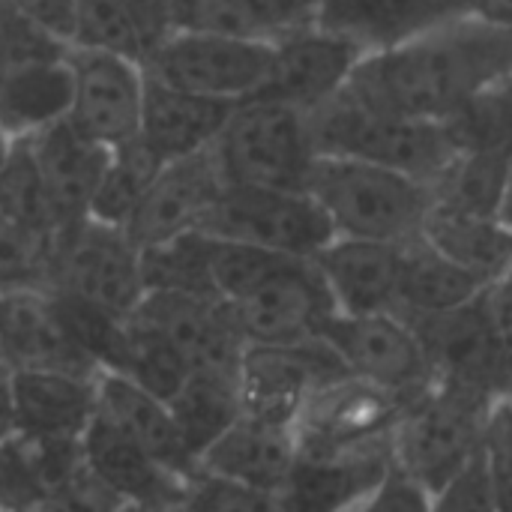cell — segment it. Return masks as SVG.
<instances>
[{"mask_svg":"<svg viewBox=\"0 0 512 512\" xmlns=\"http://www.w3.org/2000/svg\"><path fill=\"white\" fill-rule=\"evenodd\" d=\"M429 354L435 381L459 384L492 399L507 396L512 366L495 336L483 294L459 309L438 315H405Z\"/></svg>","mask_w":512,"mask_h":512,"instance_id":"14","label":"cell"},{"mask_svg":"<svg viewBox=\"0 0 512 512\" xmlns=\"http://www.w3.org/2000/svg\"><path fill=\"white\" fill-rule=\"evenodd\" d=\"M6 12H9V0H0V27H3V18H6Z\"/></svg>","mask_w":512,"mask_h":512,"instance_id":"49","label":"cell"},{"mask_svg":"<svg viewBox=\"0 0 512 512\" xmlns=\"http://www.w3.org/2000/svg\"><path fill=\"white\" fill-rule=\"evenodd\" d=\"M69 66H72L69 120L84 135H90L105 147H120L138 138L144 93H147L144 63L120 51L72 45Z\"/></svg>","mask_w":512,"mask_h":512,"instance_id":"13","label":"cell"},{"mask_svg":"<svg viewBox=\"0 0 512 512\" xmlns=\"http://www.w3.org/2000/svg\"><path fill=\"white\" fill-rule=\"evenodd\" d=\"M15 432V411H12V393H9V378H0V444L12 441Z\"/></svg>","mask_w":512,"mask_h":512,"instance_id":"46","label":"cell"},{"mask_svg":"<svg viewBox=\"0 0 512 512\" xmlns=\"http://www.w3.org/2000/svg\"><path fill=\"white\" fill-rule=\"evenodd\" d=\"M492 282L465 270L423 234L399 246V291L396 312L402 315H438L477 300Z\"/></svg>","mask_w":512,"mask_h":512,"instance_id":"29","label":"cell"},{"mask_svg":"<svg viewBox=\"0 0 512 512\" xmlns=\"http://www.w3.org/2000/svg\"><path fill=\"white\" fill-rule=\"evenodd\" d=\"M321 0H177L174 30H210L279 42L282 36L318 24Z\"/></svg>","mask_w":512,"mask_h":512,"instance_id":"30","label":"cell"},{"mask_svg":"<svg viewBox=\"0 0 512 512\" xmlns=\"http://www.w3.org/2000/svg\"><path fill=\"white\" fill-rule=\"evenodd\" d=\"M102 369L120 372L168 402L180 390V384L189 378L192 363L168 336H162L141 315L129 312L120 321V330L114 336V345Z\"/></svg>","mask_w":512,"mask_h":512,"instance_id":"33","label":"cell"},{"mask_svg":"<svg viewBox=\"0 0 512 512\" xmlns=\"http://www.w3.org/2000/svg\"><path fill=\"white\" fill-rule=\"evenodd\" d=\"M72 45L120 51L135 60H144V39L126 0H75Z\"/></svg>","mask_w":512,"mask_h":512,"instance_id":"40","label":"cell"},{"mask_svg":"<svg viewBox=\"0 0 512 512\" xmlns=\"http://www.w3.org/2000/svg\"><path fill=\"white\" fill-rule=\"evenodd\" d=\"M441 126L456 153L510 150L512 147V96L504 84H492L468 96L459 108L441 117Z\"/></svg>","mask_w":512,"mask_h":512,"instance_id":"38","label":"cell"},{"mask_svg":"<svg viewBox=\"0 0 512 512\" xmlns=\"http://www.w3.org/2000/svg\"><path fill=\"white\" fill-rule=\"evenodd\" d=\"M96 375L15 369L9 375L15 432L21 438H81L96 414Z\"/></svg>","mask_w":512,"mask_h":512,"instance_id":"24","label":"cell"},{"mask_svg":"<svg viewBox=\"0 0 512 512\" xmlns=\"http://www.w3.org/2000/svg\"><path fill=\"white\" fill-rule=\"evenodd\" d=\"M492 402L495 399L486 393L435 381L405 405L393 429V453L396 462L426 486L432 501H438L450 477L480 450Z\"/></svg>","mask_w":512,"mask_h":512,"instance_id":"6","label":"cell"},{"mask_svg":"<svg viewBox=\"0 0 512 512\" xmlns=\"http://www.w3.org/2000/svg\"><path fill=\"white\" fill-rule=\"evenodd\" d=\"M0 465H3V444H0Z\"/></svg>","mask_w":512,"mask_h":512,"instance_id":"51","label":"cell"},{"mask_svg":"<svg viewBox=\"0 0 512 512\" xmlns=\"http://www.w3.org/2000/svg\"><path fill=\"white\" fill-rule=\"evenodd\" d=\"M147 291H183L219 297L213 285V234L192 228L141 249Z\"/></svg>","mask_w":512,"mask_h":512,"instance_id":"34","label":"cell"},{"mask_svg":"<svg viewBox=\"0 0 512 512\" xmlns=\"http://www.w3.org/2000/svg\"><path fill=\"white\" fill-rule=\"evenodd\" d=\"M402 411V399L357 375L327 381L312 390L294 420L300 456H327L390 438Z\"/></svg>","mask_w":512,"mask_h":512,"instance_id":"15","label":"cell"},{"mask_svg":"<svg viewBox=\"0 0 512 512\" xmlns=\"http://www.w3.org/2000/svg\"><path fill=\"white\" fill-rule=\"evenodd\" d=\"M0 213L45 237H54L63 228V219L27 138L15 141L12 156L0 171Z\"/></svg>","mask_w":512,"mask_h":512,"instance_id":"36","label":"cell"},{"mask_svg":"<svg viewBox=\"0 0 512 512\" xmlns=\"http://www.w3.org/2000/svg\"><path fill=\"white\" fill-rule=\"evenodd\" d=\"M423 237L486 282H495L512 270V228L498 216L468 213L435 201L423 222Z\"/></svg>","mask_w":512,"mask_h":512,"instance_id":"31","label":"cell"},{"mask_svg":"<svg viewBox=\"0 0 512 512\" xmlns=\"http://www.w3.org/2000/svg\"><path fill=\"white\" fill-rule=\"evenodd\" d=\"M237 102L201 96L147 75L141 132L138 138L156 153L159 162L198 153L222 135Z\"/></svg>","mask_w":512,"mask_h":512,"instance_id":"25","label":"cell"},{"mask_svg":"<svg viewBox=\"0 0 512 512\" xmlns=\"http://www.w3.org/2000/svg\"><path fill=\"white\" fill-rule=\"evenodd\" d=\"M366 510H435V501L411 471H405L399 462H393L387 477L381 480V486L369 498Z\"/></svg>","mask_w":512,"mask_h":512,"instance_id":"43","label":"cell"},{"mask_svg":"<svg viewBox=\"0 0 512 512\" xmlns=\"http://www.w3.org/2000/svg\"><path fill=\"white\" fill-rule=\"evenodd\" d=\"M336 234L405 243L423 234V222L435 204L429 183L348 156H318L309 186Z\"/></svg>","mask_w":512,"mask_h":512,"instance_id":"2","label":"cell"},{"mask_svg":"<svg viewBox=\"0 0 512 512\" xmlns=\"http://www.w3.org/2000/svg\"><path fill=\"white\" fill-rule=\"evenodd\" d=\"M0 348L15 369H60L96 375L99 363L69 330L57 300L45 288L0 294Z\"/></svg>","mask_w":512,"mask_h":512,"instance_id":"20","label":"cell"},{"mask_svg":"<svg viewBox=\"0 0 512 512\" xmlns=\"http://www.w3.org/2000/svg\"><path fill=\"white\" fill-rule=\"evenodd\" d=\"M363 54V45L324 24L300 27L276 42L270 75L255 96L276 99L309 114L345 90Z\"/></svg>","mask_w":512,"mask_h":512,"instance_id":"17","label":"cell"},{"mask_svg":"<svg viewBox=\"0 0 512 512\" xmlns=\"http://www.w3.org/2000/svg\"><path fill=\"white\" fill-rule=\"evenodd\" d=\"M435 510H498L495 486L480 450L441 489Z\"/></svg>","mask_w":512,"mask_h":512,"instance_id":"42","label":"cell"},{"mask_svg":"<svg viewBox=\"0 0 512 512\" xmlns=\"http://www.w3.org/2000/svg\"><path fill=\"white\" fill-rule=\"evenodd\" d=\"M201 231L297 258H315L336 237L330 216L309 189L249 183H228Z\"/></svg>","mask_w":512,"mask_h":512,"instance_id":"9","label":"cell"},{"mask_svg":"<svg viewBox=\"0 0 512 512\" xmlns=\"http://www.w3.org/2000/svg\"><path fill=\"white\" fill-rule=\"evenodd\" d=\"M159 165L162 162L141 138L111 147L108 168L96 186L87 216H96V219L114 222V225H126L132 210L138 207L144 189L150 186L153 174L159 171Z\"/></svg>","mask_w":512,"mask_h":512,"instance_id":"37","label":"cell"},{"mask_svg":"<svg viewBox=\"0 0 512 512\" xmlns=\"http://www.w3.org/2000/svg\"><path fill=\"white\" fill-rule=\"evenodd\" d=\"M399 246L402 243H381V240L336 234L315 255V264L339 312L363 315V312L396 309Z\"/></svg>","mask_w":512,"mask_h":512,"instance_id":"27","label":"cell"},{"mask_svg":"<svg viewBox=\"0 0 512 512\" xmlns=\"http://www.w3.org/2000/svg\"><path fill=\"white\" fill-rule=\"evenodd\" d=\"M498 219L512 228V153H510V168H507V186H504V198H501V210H498Z\"/></svg>","mask_w":512,"mask_h":512,"instance_id":"47","label":"cell"},{"mask_svg":"<svg viewBox=\"0 0 512 512\" xmlns=\"http://www.w3.org/2000/svg\"><path fill=\"white\" fill-rule=\"evenodd\" d=\"M135 315L168 336L192 369H240L249 342L243 339L228 300L183 291H147L135 306Z\"/></svg>","mask_w":512,"mask_h":512,"instance_id":"19","label":"cell"},{"mask_svg":"<svg viewBox=\"0 0 512 512\" xmlns=\"http://www.w3.org/2000/svg\"><path fill=\"white\" fill-rule=\"evenodd\" d=\"M510 69L512 21L471 12L366 51L345 90L381 111L441 120Z\"/></svg>","mask_w":512,"mask_h":512,"instance_id":"1","label":"cell"},{"mask_svg":"<svg viewBox=\"0 0 512 512\" xmlns=\"http://www.w3.org/2000/svg\"><path fill=\"white\" fill-rule=\"evenodd\" d=\"M273 54L276 42L177 27L144 54V69L165 84L243 102L264 87Z\"/></svg>","mask_w":512,"mask_h":512,"instance_id":"8","label":"cell"},{"mask_svg":"<svg viewBox=\"0 0 512 512\" xmlns=\"http://www.w3.org/2000/svg\"><path fill=\"white\" fill-rule=\"evenodd\" d=\"M507 396H510V399H512V381H510V390H507Z\"/></svg>","mask_w":512,"mask_h":512,"instance_id":"52","label":"cell"},{"mask_svg":"<svg viewBox=\"0 0 512 512\" xmlns=\"http://www.w3.org/2000/svg\"><path fill=\"white\" fill-rule=\"evenodd\" d=\"M15 141H18V138H15V135H12V132H9V129H6V126L0 123V171H3V165L9 162V156H12V147H15Z\"/></svg>","mask_w":512,"mask_h":512,"instance_id":"48","label":"cell"},{"mask_svg":"<svg viewBox=\"0 0 512 512\" xmlns=\"http://www.w3.org/2000/svg\"><path fill=\"white\" fill-rule=\"evenodd\" d=\"M297 456L300 447L294 426L243 414L198 456V471L252 489L270 498L279 510V495L291 480Z\"/></svg>","mask_w":512,"mask_h":512,"instance_id":"22","label":"cell"},{"mask_svg":"<svg viewBox=\"0 0 512 512\" xmlns=\"http://www.w3.org/2000/svg\"><path fill=\"white\" fill-rule=\"evenodd\" d=\"M318 156H348L405 171L423 183H435L456 156L441 120H423L372 108L351 96L336 93L321 108L309 111Z\"/></svg>","mask_w":512,"mask_h":512,"instance_id":"3","label":"cell"},{"mask_svg":"<svg viewBox=\"0 0 512 512\" xmlns=\"http://www.w3.org/2000/svg\"><path fill=\"white\" fill-rule=\"evenodd\" d=\"M48 291L111 315H129L147 294L141 246L126 225L96 216L66 222L54 237Z\"/></svg>","mask_w":512,"mask_h":512,"instance_id":"7","label":"cell"},{"mask_svg":"<svg viewBox=\"0 0 512 512\" xmlns=\"http://www.w3.org/2000/svg\"><path fill=\"white\" fill-rule=\"evenodd\" d=\"M93 417L138 444L141 450H147L165 468L183 477L195 474V456L189 453L168 402L141 387L138 381L111 369H99Z\"/></svg>","mask_w":512,"mask_h":512,"instance_id":"23","label":"cell"},{"mask_svg":"<svg viewBox=\"0 0 512 512\" xmlns=\"http://www.w3.org/2000/svg\"><path fill=\"white\" fill-rule=\"evenodd\" d=\"M54 237L36 234L0 213V294L24 288L48 291Z\"/></svg>","mask_w":512,"mask_h":512,"instance_id":"39","label":"cell"},{"mask_svg":"<svg viewBox=\"0 0 512 512\" xmlns=\"http://www.w3.org/2000/svg\"><path fill=\"white\" fill-rule=\"evenodd\" d=\"M507 276H510V282H512V270H510V273H507Z\"/></svg>","mask_w":512,"mask_h":512,"instance_id":"53","label":"cell"},{"mask_svg":"<svg viewBox=\"0 0 512 512\" xmlns=\"http://www.w3.org/2000/svg\"><path fill=\"white\" fill-rule=\"evenodd\" d=\"M126 6H129L132 18L138 24L141 39H144V54L174 30V6H177V0H126Z\"/></svg>","mask_w":512,"mask_h":512,"instance_id":"44","label":"cell"},{"mask_svg":"<svg viewBox=\"0 0 512 512\" xmlns=\"http://www.w3.org/2000/svg\"><path fill=\"white\" fill-rule=\"evenodd\" d=\"M480 456L489 468L498 510L512 512V399L498 396L486 414L480 435Z\"/></svg>","mask_w":512,"mask_h":512,"instance_id":"41","label":"cell"},{"mask_svg":"<svg viewBox=\"0 0 512 512\" xmlns=\"http://www.w3.org/2000/svg\"><path fill=\"white\" fill-rule=\"evenodd\" d=\"M486 9L489 0H321L318 24L354 39L366 51H378L450 18Z\"/></svg>","mask_w":512,"mask_h":512,"instance_id":"26","label":"cell"},{"mask_svg":"<svg viewBox=\"0 0 512 512\" xmlns=\"http://www.w3.org/2000/svg\"><path fill=\"white\" fill-rule=\"evenodd\" d=\"M321 336L336 348L345 369L405 405L435 384V372L417 327L396 309L348 315L336 312Z\"/></svg>","mask_w":512,"mask_h":512,"instance_id":"10","label":"cell"},{"mask_svg":"<svg viewBox=\"0 0 512 512\" xmlns=\"http://www.w3.org/2000/svg\"><path fill=\"white\" fill-rule=\"evenodd\" d=\"M225 186L228 177L213 144L198 153L168 159L153 174L126 228L141 249L201 228Z\"/></svg>","mask_w":512,"mask_h":512,"instance_id":"16","label":"cell"},{"mask_svg":"<svg viewBox=\"0 0 512 512\" xmlns=\"http://www.w3.org/2000/svg\"><path fill=\"white\" fill-rule=\"evenodd\" d=\"M9 3L21 15L39 21L42 27H48L57 36L72 42V36H75V0H9Z\"/></svg>","mask_w":512,"mask_h":512,"instance_id":"45","label":"cell"},{"mask_svg":"<svg viewBox=\"0 0 512 512\" xmlns=\"http://www.w3.org/2000/svg\"><path fill=\"white\" fill-rule=\"evenodd\" d=\"M501 84H504V90H507V93H510V96H512V69H510V72H507V78H504Z\"/></svg>","mask_w":512,"mask_h":512,"instance_id":"50","label":"cell"},{"mask_svg":"<svg viewBox=\"0 0 512 512\" xmlns=\"http://www.w3.org/2000/svg\"><path fill=\"white\" fill-rule=\"evenodd\" d=\"M351 375L324 336L285 345H246L237 369L243 414L294 426L300 408L327 381Z\"/></svg>","mask_w":512,"mask_h":512,"instance_id":"12","label":"cell"},{"mask_svg":"<svg viewBox=\"0 0 512 512\" xmlns=\"http://www.w3.org/2000/svg\"><path fill=\"white\" fill-rule=\"evenodd\" d=\"M510 150H477V153H456L450 165L441 171V177L432 183L435 201L498 216L504 186H507V168H510Z\"/></svg>","mask_w":512,"mask_h":512,"instance_id":"35","label":"cell"},{"mask_svg":"<svg viewBox=\"0 0 512 512\" xmlns=\"http://www.w3.org/2000/svg\"><path fill=\"white\" fill-rule=\"evenodd\" d=\"M168 408L198 465V456L243 417L237 372L192 369L180 390L168 399Z\"/></svg>","mask_w":512,"mask_h":512,"instance_id":"32","label":"cell"},{"mask_svg":"<svg viewBox=\"0 0 512 512\" xmlns=\"http://www.w3.org/2000/svg\"><path fill=\"white\" fill-rule=\"evenodd\" d=\"M243 339L285 345L321 336L339 312L315 258L282 255L246 294L231 300Z\"/></svg>","mask_w":512,"mask_h":512,"instance_id":"11","label":"cell"},{"mask_svg":"<svg viewBox=\"0 0 512 512\" xmlns=\"http://www.w3.org/2000/svg\"><path fill=\"white\" fill-rule=\"evenodd\" d=\"M213 147L228 183L306 189L318 162L309 114L264 96L237 102Z\"/></svg>","mask_w":512,"mask_h":512,"instance_id":"5","label":"cell"},{"mask_svg":"<svg viewBox=\"0 0 512 512\" xmlns=\"http://www.w3.org/2000/svg\"><path fill=\"white\" fill-rule=\"evenodd\" d=\"M24 138L36 156L63 225L87 216L96 186L108 168L111 147L84 135L69 117Z\"/></svg>","mask_w":512,"mask_h":512,"instance_id":"28","label":"cell"},{"mask_svg":"<svg viewBox=\"0 0 512 512\" xmlns=\"http://www.w3.org/2000/svg\"><path fill=\"white\" fill-rule=\"evenodd\" d=\"M81 450L90 477L108 495L114 510L141 507V510H183L189 495V480L147 450L105 426L102 420H90L81 435Z\"/></svg>","mask_w":512,"mask_h":512,"instance_id":"18","label":"cell"},{"mask_svg":"<svg viewBox=\"0 0 512 512\" xmlns=\"http://www.w3.org/2000/svg\"><path fill=\"white\" fill-rule=\"evenodd\" d=\"M72 42L12 9L0 27V123L15 135H33L72 105Z\"/></svg>","mask_w":512,"mask_h":512,"instance_id":"4","label":"cell"},{"mask_svg":"<svg viewBox=\"0 0 512 512\" xmlns=\"http://www.w3.org/2000/svg\"><path fill=\"white\" fill-rule=\"evenodd\" d=\"M393 462V435L342 453L297 456L279 510H366Z\"/></svg>","mask_w":512,"mask_h":512,"instance_id":"21","label":"cell"}]
</instances>
